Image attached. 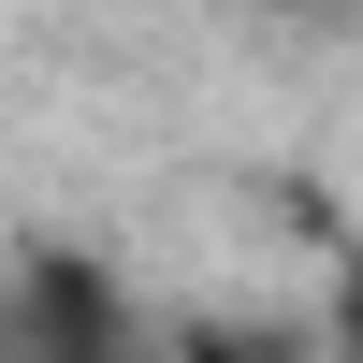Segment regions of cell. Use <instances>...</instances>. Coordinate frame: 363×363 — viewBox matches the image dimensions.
I'll use <instances>...</instances> for the list:
<instances>
[{
    "label": "cell",
    "mask_w": 363,
    "mask_h": 363,
    "mask_svg": "<svg viewBox=\"0 0 363 363\" xmlns=\"http://www.w3.org/2000/svg\"><path fill=\"white\" fill-rule=\"evenodd\" d=\"M0 363H131V306H116L102 262L44 247L0 277Z\"/></svg>",
    "instance_id": "cell-1"
},
{
    "label": "cell",
    "mask_w": 363,
    "mask_h": 363,
    "mask_svg": "<svg viewBox=\"0 0 363 363\" xmlns=\"http://www.w3.org/2000/svg\"><path fill=\"white\" fill-rule=\"evenodd\" d=\"M160 363H277V349H247V335H189V349H160Z\"/></svg>",
    "instance_id": "cell-3"
},
{
    "label": "cell",
    "mask_w": 363,
    "mask_h": 363,
    "mask_svg": "<svg viewBox=\"0 0 363 363\" xmlns=\"http://www.w3.org/2000/svg\"><path fill=\"white\" fill-rule=\"evenodd\" d=\"M335 363H363V262L335 277Z\"/></svg>",
    "instance_id": "cell-2"
}]
</instances>
